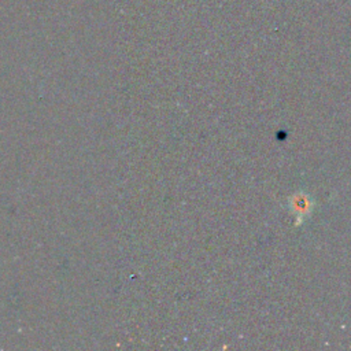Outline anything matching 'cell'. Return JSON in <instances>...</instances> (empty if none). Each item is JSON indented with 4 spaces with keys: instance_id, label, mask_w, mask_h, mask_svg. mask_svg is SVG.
<instances>
[{
    "instance_id": "cell-1",
    "label": "cell",
    "mask_w": 351,
    "mask_h": 351,
    "mask_svg": "<svg viewBox=\"0 0 351 351\" xmlns=\"http://www.w3.org/2000/svg\"><path fill=\"white\" fill-rule=\"evenodd\" d=\"M289 210L296 218V225H299L311 215L314 210V200L308 193L299 191L289 197Z\"/></svg>"
}]
</instances>
